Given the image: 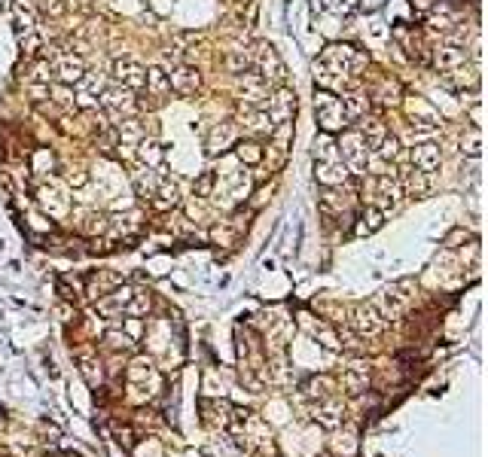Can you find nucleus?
<instances>
[{"mask_svg":"<svg viewBox=\"0 0 488 457\" xmlns=\"http://www.w3.org/2000/svg\"><path fill=\"white\" fill-rule=\"evenodd\" d=\"M321 64L333 70L336 77L342 79H357L366 67H370V55L363 52V49L351 46V43H330L327 49L321 52Z\"/></svg>","mask_w":488,"mask_h":457,"instance_id":"f257e3e1","label":"nucleus"},{"mask_svg":"<svg viewBox=\"0 0 488 457\" xmlns=\"http://www.w3.org/2000/svg\"><path fill=\"white\" fill-rule=\"evenodd\" d=\"M314 119H318L323 135H339L342 128L351 125V116L345 110L342 98L336 91H323V89L314 91Z\"/></svg>","mask_w":488,"mask_h":457,"instance_id":"f03ea898","label":"nucleus"},{"mask_svg":"<svg viewBox=\"0 0 488 457\" xmlns=\"http://www.w3.org/2000/svg\"><path fill=\"white\" fill-rule=\"evenodd\" d=\"M412 296H415V281L403 278V281L388 283V287H384L379 296L372 299V308L379 311L384 320H396L412 305Z\"/></svg>","mask_w":488,"mask_h":457,"instance_id":"7ed1b4c3","label":"nucleus"},{"mask_svg":"<svg viewBox=\"0 0 488 457\" xmlns=\"http://www.w3.org/2000/svg\"><path fill=\"white\" fill-rule=\"evenodd\" d=\"M336 149H339V159L348 165L351 174H366L370 171V147L360 137L357 128H342L339 137H336Z\"/></svg>","mask_w":488,"mask_h":457,"instance_id":"20e7f679","label":"nucleus"},{"mask_svg":"<svg viewBox=\"0 0 488 457\" xmlns=\"http://www.w3.org/2000/svg\"><path fill=\"white\" fill-rule=\"evenodd\" d=\"M250 64L257 67V74L266 77L269 83L284 86V79H287V67H284L278 49H274L272 43H266V40H257V43L250 46Z\"/></svg>","mask_w":488,"mask_h":457,"instance_id":"39448f33","label":"nucleus"},{"mask_svg":"<svg viewBox=\"0 0 488 457\" xmlns=\"http://www.w3.org/2000/svg\"><path fill=\"white\" fill-rule=\"evenodd\" d=\"M363 196H370V205L379 208V210H388L394 208L403 196V186L400 180L391 177V174H372V180L363 186Z\"/></svg>","mask_w":488,"mask_h":457,"instance_id":"423d86ee","label":"nucleus"},{"mask_svg":"<svg viewBox=\"0 0 488 457\" xmlns=\"http://www.w3.org/2000/svg\"><path fill=\"white\" fill-rule=\"evenodd\" d=\"M238 86H241V104L248 107H266L269 104V79L260 77L257 70H244V74H238Z\"/></svg>","mask_w":488,"mask_h":457,"instance_id":"0eeeda50","label":"nucleus"},{"mask_svg":"<svg viewBox=\"0 0 488 457\" xmlns=\"http://www.w3.org/2000/svg\"><path fill=\"white\" fill-rule=\"evenodd\" d=\"M101 104H104L107 113H113V116H131L138 110V95H135V89H126V86H107L104 91H101Z\"/></svg>","mask_w":488,"mask_h":457,"instance_id":"6e6552de","label":"nucleus"},{"mask_svg":"<svg viewBox=\"0 0 488 457\" xmlns=\"http://www.w3.org/2000/svg\"><path fill=\"white\" fill-rule=\"evenodd\" d=\"M384 327H388V320H384L382 314L372 308V302L357 305V308L351 311V329H354V335H360V339H372V335H382Z\"/></svg>","mask_w":488,"mask_h":457,"instance_id":"1a4fd4ad","label":"nucleus"},{"mask_svg":"<svg viewBox=\"0 0 488 457\" xmlns=\"http://www.w3.org/2000/svg\"><path fill=\"white\" fill-rule=\"evenodd\" d=\"M427 64L433 70H440V74H449V70L467 64V46L461 43H436L431 46V58H427Z\"/></svg>","mask_w":488,"mask_h":457,"instance_id":"9d476101","label":"nucleus"},{"mask_svg":"<svg viewBox=\"0 0 488 457\" xmlns=\"http://www.w3.org/2000/svg\"><path fill=\"white\" fill-rule=\"evenodd\" d=\"M266 113L272 116V125H278V122H293V116H296V91L290 86H278L269 95Z\"/></svg>","mask_w":488,"mask_h":457,"instance_id":"9b49d317","label":"nucleus"},{"mask_svg":"<svg viewBox=\"0 0 488 457\" xmlns=\"http://www.w3.org/2000/svg\"><path fill=\"white\" fill-rule=\"evenodd\" d=\"M311 421L323 427V430H339L345 421V405L336 396H323V400H314L311 405Z\"/></svg>","mask_w":488,"mask_h":457,"instance_id":"f8f14e48","label":"nucleus"},{"mask_svg":"<svg viewBox=\"0 0 488 457\" xmlns=\"http://www.w3.org/2000/svg\"><path fill=\"white\" fill-rule=\"evenodd\" d=\"M86 61L83 55H77V52H65V55H58L55 58V64H52V74L58 83H65V86H79V79H83L86 74Z\"/></svg>","mask_w":488,"mask_h":457,"instance_id":"ddd939ff","label":"nucleus"},{"mask_svg":"<svg viewBox=\"0 0 488 457\" xmlns=\"http://www.w3.org/2000/svg\"><path fill=\"white\" fill-rule=\"evenodd\" d=\"M168 83H171V91H177L180 98H192L201 89V74L196 64H177L168 74Z\"/></svg>","mask_w":488,"mask_h":457,"instance_id":"4468645a","label":"nucleus"},{"mask_svg":"<svg viewBox=\"0 0 488 457\" xmlns=\"http://www.w3.org/2000/svg\"><path fill=\"white\" fill-rule=\"evenodd\" d=\"M406 113L412 119V128H436L440 125V110L421 95L406 98Z\"/></svg>","mask_w":488,"mask_h":457,"instance_id":"2eb2a0df","label":"nucleus"},{"mask_svg":"<svg viewBox=\"0 0 488 457\" xmlns=\"http://www.w3.org/2000/svg\"><path fill=\"white\" fill-rule=\"evenodd\" d=\"M144 77H147V67L140 64L138 58H116L113 61V79L126 89H144Z\"/></svg>","mask_w":488,"mask_h":457,"instance_id":"dca6fc26","label":"nucleus"},{"mask_svg":"<svg viewBox=\"0 0 488 457\" xmlns=\"http://www.w3.org/2000/svg\"><path fill=\"white\" fill-rule=\"evenodd\" d=\"M409 159H412L415 171L433 174V171L440 168V162H443V149H440V144H433V140H418V144L409 149Z\"/></svg>","mask_w":488,"mask_h":457,"instance_id":"f3484780","label":"nucleus"},{"mask_svg":"<svg viewBox=\"0 0 488 457\" xmlns=\"http://www.w3.org/2000/svg\"><path fill=\"white\" fill-rule=\"evenodd\" d=\"M131 287H126V283H119V287H113L110 293H104L101 299H95V311L104 314V317H122L126 314V305L131 299Z\"/></svg>","mask_w":488,"mask_h":457,"instance_id":"a211bd4d","label":"nucleus"},{"mask_svg":"<svg viewBox=\"0 0 488 457\" xmlns=\"http://www.w3.org/2000/svg\"><path fill=\"white\" fill-rule=\"evenodd\" d=\"M314 174H318L321 186H345L351 177L348 165L336 156V159H327V162H314Z\"/></svg>","mask_w":488,"mask_h":457,"instance_id":"6ab92c4d","label":"nucleus"},{"mask_svg":"<svg viewBox=\"0 0 488 457\" xmlns=\"http://www.w3.org/2000/svg\"><path fill=\"white\" fill-rule=\"evenodd\" d=\"M232 144H235V122H217L211 131H208V140H205V152L208 156H220L226 152Z\"/></svg>","mask_w":488,"mask_h":457,"instance_id":"aec40b11","label":"nucleus"},{"mask_svg":"<svg viewBox=\"0 0 488 457\" xmlns=\"http://www.w3.org/2000/svg\"><path fill=\"white\" fill-rule=\"evenodd\" d=\"M396 43L406 49V55H409L415 64H427V58H431V46H424V40L418 30H406V28H396Z\"/></svg>","mask_w":488,"mask_h":457,"instance_id":"412c9836","label":"nucleus"},{"mask_svg":"<svg viewBox=\"0 0 488 457\" xmlns=\"http://www.w3.org/2000/svg\"><path fill=\"white\" fill-rule=\"evenodd\" d=\"M299 327L311 335V339H318L323 348H330V351H342L339 348V335H336L327 323L318 320V317H311V314H299Z\"/></svg>","mask_w":488,"mask_h":457,"instance_id":"4be33fe9","label":"nucleus"},{"mask_svg":"<svg viewBox=\"0 0 488 457\" xmlns=\"http://www.w3.org/2000/svg\"><path fill=\"white\" fill-rule=\"evenodd\" d=\"M37 205L43 208L49 217H65V213L70 210V201L61 196L55 186H46V183L43 186H37Z\"/></svg>","mask_w":488,"mask_h":457,"instance_id":"5701e85b","label":"nucleus"},{"mask_svg":"<svg viewBox=\"0 0 488 457\" xmlns=\"http://www.w3.org/2000/svg\"><path fill=\"white\" fill-rule=\"evenodd\" d=\"M443 83L449 89H455V91H476V89H479V70L461 64V67L449 70V74L443 77Z\"/></svg>","mask_w":488,"mask_h":457,"instance_id":"b1692460","label":"nucleus"},{"mask_svg":"<svg viewBox=\"0 0 488 457\" xmlns=\"http://www.w3.org/2000/svg\"><path fill=\"white\" fill-rule=\"evenodd\" d=\"M150 205L156 208V210H174V208L180 205V189H177V183L162 177L159 186H156V192L150 196Z\"/></svg>","mask_w":488,"mask_h":457,"instance_id":"393cba45","label":"nucleus"},{"mask_svg":"<svg viewBox=\"0 0 488 457\" xmlns=\"http://www.w3.org/2000/svg\"><path fill=\"white\" fill-rule=\"evenodd\" d=\"M357 131H360V137L366 140V147H370V152L375 149L384 140V135H388V125H384V122L379 119V116H360L357 119Z\"/></svg>","mask_w":488,"mask_h":457,"instance_id":"a878e982","label":"nucleus"},{"mask_svg":"<svg viewBox=\"0 0 488 457\" xmlns=\"http://www.w3.org/2000/svg\"><path fill=\"white\" fill-rule=\"evenodd\" d=\"M342 388L348 393H363L370 388V366L366 363H351L342 372Z\"/></svg>","mask_w":488,"mask_h":457,"instance_id":"bb28decb","label":"nucleus"},{"mask_svg":"<svg viewBox=\"0 0 488 457\" xmlns=\"http://www.w3.org/2000/svg\"><path fill=\"white\" fill-rule=\"evenodd\" d=\"M241 122H244V128L248 131H253V135H269L272 131V116L266 113V107L241 104Z\"/></svg>","mask_w":488,"mask_h":457,"instance_id":"cd10ccee","label":"nucleus"},{"mask_svg":"<svg viewBox=\"0 0 488 457\" xmlns=\"http://www.w3.org/2000/svg\"><path fill=\"white\" fill-rule=\"evenodd\" d=\"M135 152H138V162L147 168H159L162 159H165V147H162L156 137H140L135 144Z\"/></svg>","mask_w":488,"mask_h":457,"instance_id":"c85d7f7f","label":"nucleus"},{"mask_svg":"<svg viewBox=\"0 0 488 457\" xmlns=\"http://www.w3.org/2000/svg\"><path fill=\"white\" fill-rule=\"evenodd\" d=\"M400 156H403V144H400V137H396V135H391V131H388L382 144L370 152V162H382V165H394V162L400 159Z\"/></svg>","mask_w":488,"mask_h":457,"instance_id":"c756f323","label":"nucleus"},{"mask_svg":"<svg viewBox=\"0 0 488 457\" xmlns=\"http://www.w3.org/2000/svg\"><path fill=\"white\" fill-rule=\"evenodd\" d=\"M119 274L113 271H95V274H89V281H86V293L92 299H101L104 293H110L113 287H119Z\"/></svg>","mask_w":488,"mask_h":457,"instance_id":"7c9ffc66","label":"nucleus"},{"mask_svg":"<svg viewBox=\"0 0 488 457\" xmlns=\"http://www.w3.org/2000/svg\"><path fill=\"white\" fill-rule=\"evenodd\" d=\"M144 89H147V95L150 98H162V95H168L171 91V83H168V74L162 67H147V77H144Z\"/></svg>","mask_w":488,"mask_h":457,"instance_id":"2f4dec72","label":"nucleus"},{"mask_svg":"<svg viewBox=\"0 0 488 457\" xmlns=\"http://www.w3.org/2000/svg\"><path fill=\"white\" fill-rule=\"evenodd\" d=\"M382 226H384V210L366 205L357 217V235H372V232H379Z\"/></svg>","mask_w":488,"mask_h":457,"instance_id":"473e14b6","label":"nucleus"},{"mask_svg":"<svg viewBox=\"0 0 488 457\" xmlns=\"http://www.w3.org/2000/svg\"><path fill=\"white\" fill-rule=\"evenodd\" d=\"M49 101L58 104L65 113H74L77 110V95H74V86H65V83H49Z\"/></svg>","mask_w":488,"mask_h":457,"instance_id":"72a5a7b5","label":"nucleus"},{"mask_svg":"<svg viewBox=\"0 0 488 457\" xmlns=\"http://www.w3.org/2000/svg\"><path fill=\"white\" fill-rule=\"evenodd\" d=\"M235 156L244 165H260L262 156H266V147H262L257 137H248V140H238L235 144Z\"/></svg>","mask_w":488,"mask_h":457,"instance_id":"f704fd0d","label":"nucleus"},{"mask_svg":"<svg viewBox=\"0 0 488 457\" xmlns=\"http://www.w3.org/2000/svg\"><path fill=\"white\" fill-rule=\"evenodd\" d=\"M400 186H403V192H409V196L424 198L427 192H431V174H424V171H406V180Z\"/></svg>","mask_w":488,"mask_h":457,"instance_id":"c9c22d12","label":"nucleus"},{"mask_svg":"<svg viewBox=\"0 0 488 457\" xmlns=\"http://www.w3.org/2000/svg\"><path fill=\"white\" fill-rule=\"evenodd\" d=\"M372 98H375V104H382V107H394L396 101H400V83L391 77H382L379 89L372 91Z\"/></svg>","mask_w":488,"mask_h":457,"instance_id":"e433bc0d","label":"nucleus"},{"mask_svg":"<svg viewBox=\"0 0 488 457\" xmlns=\"http://www.w3.org/2000/svg\"><path fill=\"white\" fill-rule=\"evenodd\" d=\"M159 180H162V174L156 168H144V171H138L135 174V192L140 198H147L150 201V196L156 192V186H159Z\"/></svg>","mask_w":488,"mask_h":457,"instance_id":"4c0bfd02","label":"nucleus"},{"mask_svg":"<svg viewBox=\"0 0 488 457\" xmlns=\"http://www.w3.org/2000/svg\"><path fill=\"white\" fill-rule=\"evenodd\" d=\"M150 308H152L150 293L147 290H135V293H131V299H128V305H126V314H128V317H147Z\"/></svg>","mask_w":488,"mask_h":457,"instance_id":"58836bf2","label":"nucleus"},{"mask_svg":"<svg viewBox=\"0 0 488 457\" xmlns=\"http://www.w3.org/2000/svg\"><path fill=\"white\" fill-rule=\"evenodd\" d=\"M311 156H314V162H327V159L339 156V149H336V135H323L321 131V137H314Z\"/></svg>","mask_w":488,"mask_h":457,"instance_id":"ea45409f","label":"nucleus"},{"mask_svg":"<svg viewBox=\"0 0 488 457\" xmlns=\"http://www.w3.org/2000/svg\"><path fill=\"white\" fill-rule=\"evenodd\" d=\"M126 375H128V381H135V384H144V381H150V378H152V363H150L147 357H135V360L128 363Z\"/></svg>","mask_w":488,"mask_h":457,"instance_id":"a19ab883","label":"nucleus"},{"mask_svg":"<svg viewBox=\"0 0 488 457\" xmlns=\"http://www.w3.org/2000/svg\"><path fill=\"white\" fill-rule=\"evenodd\" d=\"M211 241L223 244V247H232L238 241V222H220V226L211 229Z\"/></svg>","mask_w":488,"mask_h":457,"instance_id":"79ce46f5","label":"nucleus"},{"mask_svg":"<svg viewBox=\"0 0 488 457\" xmlns=\"http://www.w3.org/2000/svg\"><path fill=\"white\" fill-rule=\"evenodd\" d=\"M305 388V396H311V400H323V396H333V388H336V381L333 378H309L302 384Z\"/></svg>","mask_w":488,"mask_h":457,"instance_id":"37998d69","label":"nucleus"},{"mask_svg":"<svg viewBox=\"0 0 488 457\" xmlns=\"http://www.w3.org/2000/svg\"><path fill=\"white\" fill-rule=\"evenodd\" d=\"M214 186H217V174H214V171H201V174L192 180V192H196V198H211Z\"/></svg>","mask_w":488,"mask_h":457,"instance_id":"c03bdc74","label":"nucleus"},{"mask_svg":"<svg viewBox=\"0 0 488 457\" xmlns=\"http://www.w3.org/2000/svg\"><path fill=\"white\" fill-rule=\"evenodd\" d=\"M226 67L232 74H244V70H250V52L248 49H232L226 55Z\"/></svg>","mask_w":488,"mask_h":457,"instance_id":"a18cd8bd","label":"nucleus"},{"mask_svg":"<svg viewBox=\"0 0 488 457\" xmlns=\"http://www.w3.org/2000/svg\"><path fill=\"white\" fill-rule=\"evenodd\" d=\"M104 342H107V348H113V351H128L131 344H135V339H131L126 329H107Z\"/></svg>","mask_w":488,"mask_h":457,"instance_id":"49530a36","label":"nucleus"},{"mask_svg":"<svg viewBox=\"0 0 488 457\" xmlns=\"http://www.w3.org/2000/svg\"><path fill=\"white\" fill-rule=\"evenodd\" d=\"M18 46H22V52L28 58H34L40 49H43V37H40L37 30H28V34H18Z\"/></svg>","mask_w":488,"mask_h":457,"instance_id":"de8ad7c7","label":"nucleus"},{"mask_svg":"<svg viewBox=\"0 0 488 457\" xmlns=\"http://www.w3.org/2000/svg\"><path fill=\"white\" fill-rule=\"evenodd\" d=\"M13 18H16V30H18V34L34 30V16H30V9H25L22 4H13Z\"/></svg>","mask_w":488,"mask_h":457,"instance_id":"09e8293b","label":"nucleus"},{"mask_svg":"<svg viewBox=\"0 0 488 457\" xmlns=\"http://www.w3.org/2000/svg\"><path fill=\"white\" fill-rule=\"evenodd\" d=\"M52 64H49L46 58H40L37 64H34V70H30V83H40V86H49L52 83Z\"/></svg>","mask_w":488,"mask_h":457,"instance_id":"8fccbe9b","label":"nucleus"},{"mask_svg":"<svg viewBox=\"0 0 488 457\" xmlns=\"http://www.w3.org/2000/svg\"><path fill=\"white\" fill-rule=\"evenodd\" d=\"M83 226H86L89 235H98V232H107L110 229V217H104V213H89Z\"/></svg>","mask_w":488,"mask_h":457,"instance_id":"3c124183","label":"nucleus"},{"mask_svg":"<svg viewBox=\"0 0 488 457\" xmlns=\"http://www.w3.org/2000/svg\"><path fill=\"white\" fill-rule=\"evenodd\" d=\"M65 9H67V4H65V0H40V13H43V16H49V18L65 16Z\"/></svg>","mask_w":488,"mask_h":457,"instance_id":"603ef678","label":"nucleus"},{"mask_svg":"<svg viewBox=\"0 0 488 457\" xmlns=\"http://www.w3.org/2000/svg\"><path fill=\"white\" fill-rule=\"evenodd\" d=\"M65 180H67V186H74V189H83L86 183H89V174L83 168H70V171H65Z\"/></svg>","mask_w":488,"mask_h":457,"instance_id":"864d4df0","label":"nucleus"},{"mask_svg":"<svg viewBox=\"0 0 488 457\" xmlns=\"http://www.w3.org/2000/svg\"><path fill=\"white\" fill-rule=\"evenodd\" d=\"M52 165H55L52 152H49V149H37V152H34V165H30V171H43V168H52Z\"/></svg>","mask_w":488,"mask_h":457,"instance_id":"5fc2aeb1","label":"nucleus"},{"mask_svg":"<svg viewBox=\"0 0 488 457\" xmlns=\"http://www.w3.org/2000/svg\"><path fill=\"white\" fill-rule=\"evenodd\" d=\"M79 372L86 375V381L89 384H98L101 381V366L95 360H83V366H79Z\"/></svg>","mask_w":488,"mask_h":457,"instance_id":"6e6d98bb","label":"nucleus"},{"mask_svg":"<svg viewBox=\"0 0 488 457\" xmlns=\"http://www.w3.org/2000/svg\"><path fill=\"white\" fill-rule=\"evenodd\" d=\"M436 4V0H412V6L418 9V13H427V9H431Z\"/></svg>","mask_w":488,"mask_h":457,"instance_id":"4d7b16f0","label":"nucleus"}]
</instances>
